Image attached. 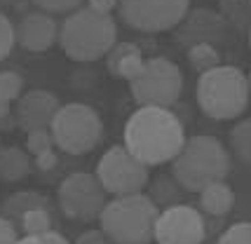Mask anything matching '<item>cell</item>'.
I'll use <instances>...</instances> for the list:
<instances>
[{
	"instance_id": "6da1fadb",
	"label": "cell",
	"mask_w": 251,
	"mask_h": 244,
	"mask_svg": "<svg viewBox=\"0 0 251 244\" xmlns=\"http://www.w3.org/2000/svg\"><path fill=\"white\" fill-rule=\"evenodd\" d=\"M183 144V122L162 106H139L125 124V148L148 167L172 162Z\"/></svg>"
},
{
	"instance_id": "7a4b0ae2",
	"label": "cell",
	"mask_w": 251,
	"mask_h": 244,
	"mask_svg": "<svg viewBox=\"0 0 251 244\" xmlns=\"http://www.w3.org/2000/svg\"><path fill=\"white\" fill-rule=\"evenodd\" d=\"M230 171V153L211 134L186 139L178 155L172 160V176L183 190L200 193L209 183L223 181Z\"/></svg>"
},
{
	"instance_id": "3957f363",
	"label": "cell",
	"mask_w": 251,
	"mask_h": 244,
	"mask_svg": "<svg viewBox=\"0 0 251 244\" xmlns=\"http://www.w3.org/2000/svg\"><path fill=\"white\" fill-rule=\"evenodd\" d=\"M157 204L143 193L115 195L101 209V230L113 244H148L153 240Z\"/></svg>"
},
{
	"instance_id": "277c9868",
	"label": "cell",
	"mask_w": 251,
	"mask_h": 244,
	"mask_svg": "<svg viewBox=\"0 0 251 244\" xmlns=\"http://www.w3.org/2000/svg\"><path fill=\"white\" fill-rule=\"evenodd\" d=\"M118 43V26L110 14H99L89 7L73 10L59 28V45L75 61H97Z\"/></svg>"
},
{
	"instance_id": "5b68a950",
	"label": "cell",
	"mask_w": 251,
	"mask_h": 244,
	"mask_svg": "<svg viewBox=\"0 0 251 244\" xmlns=\"http://www.w3.org/2000/svg\"><path fill=\"white\" fill-rule=\"evenodd\" d=\"M197 103L214 120H235L249 108V80L237 66H216L200 73Z\"/></svg>"
},
{
	"instance_id": "8992f818",
	"label": "cell",
	"mask_w": 251,
	"mask_h": 244,
	"mask_svg": "<svg viewBox=\"0 0 251 244\" xmlns=\"http://www.w3.org/2000/svg\"><path fill=\"white\" fill-rule=\"evenodd\" d=\"M54 146L68 155H85L97 148L103 139V120L87 103H66L59 106L50 124Z\"/></svg>"
},
{
	"instance_id": "52a82bcc",
	"label": "cell",
	"mask_w": 251,
	"mask_h": 244,
	"mask_svg": "<svg viewBox=\"0 0 251 244\" xmlns=\"http://www.w3.org/2000/svg\"><path fill=\"white\" fill-rule=\"evenodd\" d=\"M129 92L139 106H174L183 92V73L172 59H146L143 71L129 80Z\"/></svg>"
},
{
	"instance_id": "ba28073f",
	"label": "cell",
	"mask_w": 251,
	"mask_h": 244,
	"mask_svg": "<svg viewBox=\"0 0 251 244\" xmlns=\"http://www.w3.org/2000/svg\"><path fill=\"white\" fill-rule=\"evenodd\" d=\"M97 176L103 190L110 195H131L141 193L148 186L151 171L148 165L131 155L125 146H113L99 160Z\"/></svg>"
},
{
	"instance_id": "9c48e42d",
	"label": "cell",
	"mask_w": 251,
	"mask_h": 244,
	"mask_svg": "<svg viewBox=\"0 0 251 244\" xmlns=\"http://www.w3.org/2000/svg\"><path fill=\"white\" fill-rule=\"evenodd\" d=\"M190 0H118L122 22L141 33L172 31L183 22Z\"/></svg>"
},
{
	"instance_id": "30bf717a",
	"label": "cell",
	"mask_w": 251,
	"mask_h": 244,
	"mask_svg": "<svg viewBox=\"0 0 251 244\" xmlns=\"http://www.w3.org/2000/svg\"><path fill=\"white\" fill-rule=\"evenodd\" d=\"M59 207L73 221H94L106 207V190L97 174L73 171L59 183Z\"/></svg>"
},
{
	"instance_id": "8fae6325",
	"label": "cell",
	"mask_w": 251,
	"mask_h": 244,
	"mask_svg": "<svg viewBox=\"0 0 251 244\" xmlns=\"http://www.w3.org/2000/svg\"><path fill=\"white\" fill-rule=\"evenodd\" d=\"M207 237L204 216L190 204H169L157 214L153 240L157 244H202Z\"/></svg>"
},
{
	"instance_id": "7c38bea8",
	"label": "cell",
	"mask_w": 251,
	"mask_h": 244,
	"mask_svg": "<svg viewBox=\"0 0 251 244\" xmlns=\"http://www.w3.org/2000/svg\"><path fill=\"white\" fill-rule=\"evenodd\" d=\"M59 111V99L47 89H31L17 99V127L24 132L50 129Z\"/></svg>"
},
{
	"instance_id": "4fadbf2b",
	"label": "cell",
	"mask_w": 251,
	"mask_h": 244,
	"mask_svg": "<svg viewBox=\"0 0 251 244\" xmlns=\"http://www.w3.org/2000/svg\"><path fill=\"white\" fill-rule=\"evenodd\" d=\"M17 43L28 52H45L56 43L59 38V26L54 17L47 12H28L24 14L22 22L14 26Z\"/></svg>"
},
{
	"instance_id": "5bb4252c",
	"label": "cell",
	"mask_w": 251,
	"mask_h": 244,
	"mask_svg": "<svg viewBox=\"0 0 251 244\" xmlns=\"http://www.w3.org/2000/svg\"><path fill=\"white\" fill-rule=\"evenodd\" d=\"M143 64L146 59L134 43H115L106 54V66L113 78L134 80L143 71Z\"/></svg>"
},
{
	"instance_id": "9a60e30c",
	"label": "cell",
	"mask_w": 251,
	"mask_h": 244,
	"mask_svg": "<svg viewBox=\"0 0 251 244\" xmlns=\"http://www.w3.org/2000/svg\"><path fill=\"white\" fill-rule=\"evenodd\" d=\"M200 207L207 211L209 216H226L235 207V190L230 188L226 181L209 183L207 188L200 190Z\"/></svg>"
},
{
	"instance_id": "2e32d148",
	"label": "cell",
	"mask_w": 251,
	"mask_h": 244,
	"mask_svg": "<svg viewBox=\"0 0 251 244\" xmlns=\"http://www.w3.org/2000/svg\"><path fill=\"white\" fill-rule=\"evenodd\" d=\"M38 207L50 209V200H47L45 195H40V193H35V190H19V193L10 195L7 200L2 202V207H0L2 214H0V216H5L7 221H12L19 228L24 214L31 209H38Z\"/></svg>"
},
{
	"instance_id": "e0dca14e",
	"label": "cell",
	"mask_w": 251,
	"mask_h": 244,
	"mask_svg": "<svg viewBox=\"0 0 251 244\" xmlns=\"http://www.w3.org/2000/svg\"><path fill=\"white\" fill-rule=\"evenodd\" d=\"M31 174V157L19 146L0 148V178L7 183H17Z\"/></svg>"
},
{
	"instance_id": "ac0fdd59",
	"label": "cell",
	"mask_w": 251,
	"mask_h": 244,
	"mask_svg": "<svg viewBox=\"0 0 251 244\" xmlns=\"http://www.w3.org/2000/svg\"><path fill=\"white\" fill-rule=\"evenodd\" d=\"M230 150L235 157L251 167V118H244L237 122L230 132Z\"/></svg>"
},
{
	"instance_id": "d6986e66",
	"label": "cell",
	"mask_w": 251,
	"mask_h": 244,
	"mask_svg": "<svg viewBox=\"0 0 251 244\" xmlns=\"http://www.w3.org/2000/svg\"><path fill=\"white\" fill-rule=\"evenodd\" d=\"M188 61L193 64L197 73H204L221 66V54L211 43H193V47L188 49Z\"/></svg>"
},
{
	"instance_id": "ffe728a7",
	"label": "cell",
	"mask_w": 251,
	"mask_h": 244,
	"mask_svg": "<svg viewBox=\"0 0 251 244\" xmlns=\"http://www.w3.org/2000/svg\"><path fill=\"white\" fill-rule=\"evenodd\" d=\"M19 228H22L26 235H43V233H47V230H52V216H50V211L45 209V207L31 209L22 216Z\"/></svg>"
},
{
	"instance_id": "44dd1931",
	"label": "cell",
	"mask_w": 251,
	"mask_h": 244,
	"mask_svg": "<svg viewBox=\"0 0 251 244\" xmlns=\"http://www.w3.org/2000/svg\"><path fill=\"white\" fill-rule=\"evenodd\" d=\"M181 186L176 183V178H157L155 181V190H153V202H162L164 207H169V204H176L178 200V195H181Z\"/></svg>"
},
{
	"instance_id": "7402d4cb",
	"label": "cell",
	"mask_w": 251,
	"mask_h": 244,
	"mask_svg": "<svg viewBox=\"0 0 251 244\" xmlns=\"http://www.w3.org/2000/svg\"><path fill=\"white\" fill-rule=\"evenodd\" d=\"M24 78L14 71H2L0 73V99L5 101H17L22 94Z\"/></svg>"
},
{
	"instance_id": "603a6c76",
	"label": "cell",
	"mask_w": 251,
	"mask_h": 244,
	"mask_svg": "<svg viewBox=\"0 0 251 244\" xmlns=\"http://www.w3.org/2000/svg\"><path fill=\"white\" fill-rule=\"evenodd\" d=\"M216 244H251V223H232L221 233Z\"/></svg>"
},
{
	"instance_id": "cb8c5ba5",
	"label": "cell",
	"mask_w": 251,
	"mask_h": 244,
	"mask_svg": "<svg viewBox=\"0 0 251 244\" xmlns=\"http://www.w3.org/2000/svg\"><path fill=\"white\" fill-rule=\"evenodd\" d=\"M54 148V139L50 129H35V132H28V139H26V150L31 155H40L45 150H52Z\"/></svg>"
},
{
	"instance_id": "d4e9b609",
	"label": "cell",
	"mask_w": 251,
	"mask_h": 244,
	"mask_svg": "<svg viewBox=\"0 0 251 244\" xmlns=\"http://www.w3.org/2000/svg\"><path fill=\"white\" fill-rule=\"evenodd\" d=\"M17 43V33H14V24L0 12V61L7 59L12 47Z\"/></svg>"
},
{
	"instance_id": "484cf974",
	"label": "cell",
	"mask_w": 251,
	"mask_h": 244,
	"mask_svg": "<svg viewBox=\"0 0 251 244\" xmlns=\"http://www.w3.org/2000/svg\"><path fill=\"white\" fill-rule=\"evenodd\" d=\"M31 2L47 14H71L82 5V0H31Z\"/></svg>"
},
{
	"instance_id": "4316f807",
	"label": "cell",
	"mask_w": 251,
	"mask_h": 244,
	"mask_svg": "<svg viewBox=\"0 0 251 244\" xmlns=\"http://www.w3.org/2000/svg\"><path fill=\"white\" fill-rule=\"evenodd\" d=\"M17 230H19V228H17L14 223L7 221L5 216H0V244H14L17 242V237H19Z\"/></svg>"
},
{
	"instance_id": "83f0119b",
	"label": "cell",
	"mask_w": 251,
	"mask_h": 244,
	"mask_svg": "<svg viewBox=\"0 0 251 244\" xmlns=\"http://www.w3.org/2000/svg\"><path fill=\"white\" fill-rule=\"evenodd\" d=\"M75 244H113V242L106 237L103 230H85V233L77 237Z\"/></svg>"
},
{
	"instance_id": "f1b7e54d",
	"label": "cell",
	"mask_w": 251,
	"mask_h": 244,
	"mask_svg": "<svg viewBox=\"0 0 251 244\" xmlns=\"http://www.w3.org/2000/svg\"><path fill=\"white\" fill-rule=\"evenodd\" d=\"M35 167H38L40 171H50V169H54L56 167L54 148H52V150H45V153H40V155H35Z\"/></svg>"
},
{
	"instance_id": "f546056e",
	"label": "cell",
	"mask_w": 251,
	"mask_h": 244,
	"mask_svg": "<svg viewBox=\"0 0 251 244\" xmlns=\"http://www.w3.org/2000/svg\"><path fill=\"white\" fill-rule=\"evenodd\" d=\"M87 7L99 14H110L118 7V0H87Z\"/></svg>"
},
{
	"instance_id": "4dcf8cb0",
	"label": "cell",
	"mask_w": 251,
	"mask_h": 244,
	"mask_svg": "<svg viewBox=\"0 0 251 244\" xmlns=\"http://www.w3.org/2000/svg\"><path fill=\"white\" fill-rule=\"evenodd\" d=\"M40 237H43L45 244H71V242H68V240L64 237V235H59L56 230H47V233H43Z\"/></svg>"
},
{
	"instance_id": "1f68e13d",
	"label": "cell",
	"mask_w": 251,
	"mask_h": 244,
	"mask_svg": "<svg viewBox=\"0 0 251 244\" xmlns=\"http://www.w3.org/2000/svg\"><path fill=\"white\" fill-rule=\"evenodd\" d=\"M14 244H45L40 235H26V237H17Z\"/></svg>"
},
{
	"instance_id": "d6a6232c",
	"label": "cell",
	"mask_w": 251,
	"mask_h": 244,
	"mask_svg": "<svg viewBox=\"0 0 251 244\" xmlns=\"http://www.w3.org/2000/svg\"><path fill=\"white\" fill-rule=\"evenodd\" d=\"M10 103H12V101L0 99V122H2L5 118H7V115H10Z\"/></svg>"
},
{
	"instance_id": "836d02e7",
	"label": "cell",
	"mask_w": 251,
	"mask_h": 244,
	"mask_svg": "<svg viewBox=\"0 0 251 244\" xmlns=\"http://www.w3.org/2000/svg\"><path fill=\"white\" fill-rule=\"evenodd\" d=\"M17 0H0V5H14Z\"/></svg>"
},
{
	"instance_id": "e575fe53",
	"label": "cell",
	"mask_w": 251,
	"mask_h": 244,
	"mask_svg": "<svg viewBox=\"0 0 251 244\" xmlns=\"http://www.w3.org/2000/svg\"><path fill=\"white\" fill-rule=\"evenodd\" d=\"M247 80H249V94H251V71H249V75H247Z\"/></svg>"
},
{
	"instance_id": "d590c367",
	"label": "cell",
	"mask_w": 251,
	"mask_h": 244,
	"mask_svg": "<svg viewBox=\"0 0 251 244\" xmlns=\"http://www.w3.org/2000/svg\"><path fill=\"white\" fill-rule=\"evenodd\" d=\"M249 45H251V33H249Z\"/></svg>"
},
{
	"instance_id": "8d00e7d4",
	"label": "cell",
	"mask_w": 251,
	"mask_h": 244,
	"mask_svg": "<svg viewBox=\"0 0 251 244\" xmlns=\"http://www.w3.org/2000/svg\"><path fill=\"white\" fill-rule=\"evenodd\" d=\"M0 148H2V141H0Z\"/></svg>"
},
{
	"instance_id": "74e56055",
	"label": "cell",
	"mask_w": 251,
	"mask_h": 244,
	"mask_svg": "<svg viewBox=\"0 0 251 244\" xmlns=\"http://www.w3.org/2000/svg\"><path fill=\"white\" fill-rule=\"evenodd\" d=\"M249 2H251V0H249Z\"/></svg>"
}]
</instances>
